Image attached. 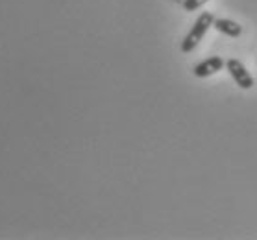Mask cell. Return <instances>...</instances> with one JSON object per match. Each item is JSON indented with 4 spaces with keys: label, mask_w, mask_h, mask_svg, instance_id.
<instances>
[{
    "label": "cell",
    "mask_w": 257,
    "mask_h": 240,
    "mask_svg": "<svg viewBox=\"0 0 257 240\" xmlns=\"http://www.w3.org/2000/svg\"><path fill=\"white\" fill-rule=\"evenodd\" d=\"M213 23H215L213 13H209V12L202 13V15L196 19V23L193 24L191 32H189L187 36H185V39L181 41V52H183V54L193 52L194 48L198 47V43L202 41V37L205 36V32L213 26Z\"/></svg>",
    "instance_id": "1"
},
{
    "label": "cell",
    "mask_w": 257,
    "mask_h": 240,
    "mask_svg": "<svg viewBox=\"0 0 257 240\" xmlns=\"http://www.w3.org/2000/svg\"><path fill=\"white\" fill-rule=\"evenodd\" d=\"M226 69H228V72L231 74V78H233L235 83L240 89L248 91V89L253 87V78H251L250 72L246 71V67L240 63L239 59H228L226 61Z\"/></svg>",
    "instance_id": "2"
},
{
    "label": "cell",
    "mask_w": 257,
    "mask_h": 240,
    "mask_svg": "<svg viewBox=\"0 0 257 240\" xmlns=\"http://www.w3.org/2000/svg\"><path fill=\"white\" fill-rule=\"evenodd\" d=\"M205 2H209V0H183V10L185 12H194V10L204 6Z\"/></svg>",
    "instance_id": "5"
},
{
    "label": "cell",
    "mask_w": 257,
    "mask_h": 240,
    "mask_svg": "<svg viewBox=\"0 0 257 240\" xmlns=\"http://www.w3.org/2000/svg\"><path fill=\"white\" fill-rule=\"evenodd\" d=\"M213 26H215L218 32H222V34H226V36H229V37H239L240 34H242V28H240L235 21H229V19H215Z\"/></svg>",
    "instance_id": "4"
},
{
    "label": "cell",
    "mask_w": 257,
    "mask_h": 240,
    "mask_svg": "<svg viewBox=\"0 0 257 240\" xmlns=\"http://www.w3.org/2000/svg\"><path fill=\"white\" fill-rule=\"evenodd\" d=\"M224 59L218 58V56H211V58L204 59L202 63H198L196 67H194L193 74L196 78H207L211 76V74H215V72L222 71L224 69Z\"/></svg>",
    "instance_id": "3"
}]
</instances>
